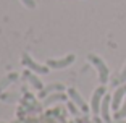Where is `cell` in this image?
Returning a JSON list of instances; mask_svg holds the SVG:
<instances>
[{
	"mask_svg": "<svg viewBox=\"0 0 126 123\" xmlns=\"http://www.w3.org/2000/svg\"><path fill=\"white\" fill-rule=\"evenodd\" d=\"M87 58H89V62L97 68V71H99V79H100V83H102V84H105V83L108 81V68H107V65L104 63V60L100 58V57L94 55V53H89V55H87Z\"/></svg>",
	"mask_w": 126,
	"mask_h": 123,
	"instance_id": "obj_1",
	"label": "cell"
},
{
	"mask_svg": "<svg viewBox=\"0 0 126 123\" xmlns=\"http://www.w3.org/2000/svg\"><path fill=\"white\" fill-rule=\"evenodd\" d=\"M60 91H65V86L62 84V83H53V84H47L42 91H39V97H47L48 94L52 92H60Z\"/></svg>",
	"mask_w": 126,
	"mask_h": 123,
	"instance_id": "obj_8",
	"label": "cell"
},
{
	"mask_svg": "<svg viewBox=\"0 0 126 123\" xmlns=\"http://www.w3.org/2000/svg\"><path fill=\"white\" fill-rule=\"evenodd\" d=\"M15 79H18V73H11V75L5 76L3 79H0V91L5 89V88H7V86L10 84L11 81H15Z\"/></svg>",
	"mask_w": 126,
	"mask_h": 123,
	"instance_id": "obj_11",
	"label": "cell"
},
{
	"mask_svg": "<svg viewBox=\"0 0 126 123\" xmlns=\"http://www.w3.org/2000/svg\"><path fill=\"white\" fill-rule=\"evenodd\" d=\"M105 96V86H99L92 94V101H91V110L94 112V115H99L100 113V104H102V99Z\"/></svg>",
	"mask_w": 126,
	"mask_h": 123,
	"instance_id": "obj_3",
	"label": "cell"
},
{
	"mask_svg": "<svg viewBox=\"0 0 126 123\" xmlns=\"http://www.w3.org/2000/svg\"><path fill=\"white\" fill-rule=\"evenodd\" d=\"M21 62H23V65L28 68V70H31V71H34V73H39V75H47L48 73V67L47 65H39V63H36L32 58H31L28 53H23V58H21Z\"/></svg>",
	"mask_w": 126,
	"mask_h": 123,
	"instance_id": "obj_2",
	"label": "cell"
},
{
	"mask_svg": "<svg viewBox=\"0 0 126 123\" xmlns=\"http://www.w3.org/2000/svg\"><path fill=\"white\" fill-rule=\"evenodd\" d=\"M110 105H111V97L108 94H105L100 104V117L105 123H111V117H110Z\"/></svg>",
	"mask_w": 126,
	"mask_h": 123,
	"instance_id": "obj_5",
	"label": "cell"
},
{
	"mask_svg": "<svg viewBox=\"0 0 126 123\" xmlns=\"http://www.w3.org/2000/svg\"><path fill=\"white\" fill-rule=\"evenodd\" d=\"M58 101H66V96L63 94V91H60V92H52V94H48V96L44 99V105L47 107V105L53 104V102H58Z\"/></svg>",
	"mask_w": 126,
	"mask_h": 123,
	"instance_id": "obj_10",
	"label": "cell"
},
{
	"mask_svg": "<svg viewBox=\"0 0 126 123\" xmlns=\"http://www.w3.org/2000/svg\"><path fill=\"white\" fill-rule=\"evenodd\" d=\"M94 123H105V122L100 118V117H97V115H95V117H94Z\"/></svg>",
	"mask_w": 126,
	"mask_h": 123,
	"instance_id": "obj_17",
	"label": "cell"
},
{
	"mask_svg": "<svg viewBox=\"0 0 126 123\" xmlns=\"http://www.w3.org/2000/svg\"><path fill=\"white\" fill-rule=\"evenodd\" d=\"M115 123H126V122H125V120H116Z\"/></svg>",
	"mask_w": 126,
	"mask_h": 123,
	"instance_id": "obj_18",
	"label": "cell"
},
{
	"mask_svg": "<svg viewBox=\"0 0 126 123\" xmlns=\"http://www.w3.org/2000/svg\"><path fill=\"white\" fill-rule=\"evenodd\" d=\"M113 117H115V120H123L126 117V99H125V102H123V105L120 107V110H116Z\"/></svg>",
	"mask_w": 126,
	"mask_h": 123,
	"instance_id": "obj_13",
	"label": "cell"
},
{
	"mask_svg": "<svg viewBox=\"0 0 126 123\" xmlns=\"http://www.w3.org/2000/svg\"><path fill=\"white\" fill-rule=\"evenodd\" d=\"M21 2L26 5L28 8H36V2H34V0H21Z\"/></svg>",
	"mask_w": 126,
	"mask_h": 123,
	"instance_id": "obj_14",
	"label": "cell"
},
{
	"mask_svg": "<svg viewBox=\"0 0 126 123\" xmlns=\"http://www.w3.org/2000/svg\"><path fill=\"white\" fill-rule=\"evenodd\" d=\"M125 83H126V65H125L121 73L113 79V86H121V84H125Z\"/></svg>",
	"mask_w": 126,
	"mask_h": 123,
	"instance_id": "obj_12",
	"label": "cell"
},
{
	"mask_svg": "<svg viewBox=\"0 0 126 123\" xmlns=\"http://www.w3.org/2000/svg\"><path fill=\"white\" fill-rule=\"evenodd\" d=\"M68 108H70V112H71V113H74V115H78V110H76V107H74L73 104H70V105H68Z\"/></svg>",
	"mask_w": 126,
	"mask_h": 123,
	"instance_id": "obj_15",
	"label": "cell"
},
{
	"mask_svg": "<svg viewBox=\"0 0 126 123\" xmlns=\"http://www.w3.org/2000/svg\"><path fill=\"white\" fill-rule=\"evenodd\" d=\"M74 58L76 57L73 55V53H70L68 57H65V58H48L45 63H47V67L48 68H57V70H62V68H66L68 65H71L74 62Z\"/></svg>",
	"mask_w": 126,
	"mask_h": 123,
	"instance_id": "obj_4",
	"label": "cell"
},
{
	"mask_svg": "<svg viewBox=\"0 0 126 123\" xmlns=\"http://www.w3.org/2000/svg\"><path fill=\"white\" fill-rule=\"evenodd\" d=\"M125 96H126V83L118 86L115 94H113V97H111V107H113V110H120V104H121Z\"/></svg>",
	"mask_w": 126,
	"mask_h": 123,
	"instance_id": "obj_7",
	"label": "cell"
},
{
	"mask_svg": "<svg viewBox=\"0 0 126 123\" xmlns=\"http://www.w3.org/2000/svg\"><path fill=\"white\" fill-rule=\"evenodd\" d=\"M24 78H26L28 81H29L31 84H32L34 88H36V89H39V91H42V89L45 88V86L42 84V81H41L39 78H37V76L34 75V73H32L31 70H26V71H24Z\"/></svg>",
	"mask_w": 126,
	"mask_h": 123,
	"instance_id": "obj_9",
	"label": "cell"
},
{
	"mask_svg": "<svg viewBox=\"0 0 126 123\" xmlns=\"http://www.w3.org/2000/svg\"><path fill=\"white\" fill-rule=\"evenodd\" d=\"M78 123H94V122H91L89 118H86V117H84V118H79Z\"/></svg>",
	"mask_w": 126,
	"mask_h": 123,
	"instance_id": "obj_16",
	"label": "cell"
},
{
	"mask_svg": "<svg viewBox=\"0 0 126 123\" xmlns=\"http://www.w3.org/2000/svg\"><path fill=\"white\" fill-rule=\"evenodd\" d=\"M68 97H70L71 101H73V104L74 105H78L79 108H81V112H87V110H89V107H87V104H86L84 102V99H82L81 96H79V92L76 89H73V88H70V89H68Z\"/></svg>",
	"mask_w": 126,
	"mask_h": 123,
	"instance_id": "obj_6",
	"label": "cell"
}]
</instances>
